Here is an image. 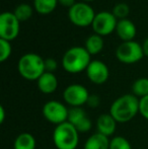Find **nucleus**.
I'll list each match as a JSON object with an SVG mask.
<instances>
[{"instance_id":"obj_1","label":"nucleus","mask_w":148,"mask_h":149,"mask_svg":"<svg viewBox=\"0 0 148 149\" xmlns=\"http://www.w3.org/2000/svg\"><path fill=\"white\" fill-rule=\"evenodd\" d=\"M109 113L117 123L130 122L139 113V98L133 93L119 96L113 102Z\"/></svg>"},{"instance_id":"obj_2","label":"nucleus","mask_w":148,"mask_h":149,"mask_svg":"<svg viewBox=\"0 0 148 149\" xmlns=\"http://www.w3.org/2000/svg\"><path fill=\"white\" fill-rule=\"evenodd\" d=\"M90 62V54L87 52V50L76 46L65 52L62 58V67L68 73L76 74L84 70L86 71Z\"/></svg>"},{"instance_id":"obj_3","label":"nucleus","mask_w":148,"mask_h":149,"mask_svg":"<svg viewBox=\"0 0 148 149\" xmlns=\"http://www.w3.org/2000/svg\"><path fill=\"white\" fill-rule=\"evenodd\" d=\"M18 72L26 80H38L45 70V60L40 55L28 53L22 56L17 64Z\"/></svg>"},{"instance_id":"obj_4","label":"nucleus","mask_w":148,"mask_h":149,"mask_svg":"<svg viewBox=\"0 0 148 149\" xmlns=\"http://www.w3.org/2000/svg\"><path fill=\"white\" fill-rule=\"evenodd\" d=\"M53 143L57 149H76L79 132L69 122L57 125L53 131Z\"/></svg>"},{"instance_id":"obj_5","label":"nucleus","mask_w":148,"mask_h":149,"mask_svg":"<svg viewBox=\"0 0 148 149\" xmlns=\"http://www.w3.org/2000/svg\"><path fill=\"white\" fill-rule=\"evenodd\" d=\"M70 22L77 26H88L92 24L95 17L94 10L90 5L85 2H76L73 6L69 8L68 11Z\"/></svg>"},{"instance_id":"obj_6","label":"nucleus","mask_w":148,"mask_h":149,"mask_svg":"<svg viewBox=\"0 0 148 149\" xmlns=\"http://www.w3.org/2000/svg\"><path fill=\"white\" fill-rule=\"evenodd\" d=\"M116 56L124 64H134L143 58L144 52L140 44L135 41L123 42L116 51Z\"/></svg>"},{"instance_id":"obj_7","label":"nucleus","mask_w":148,"mask_h":149,"mask_svg":"<svg viewBox=\"0 0 148 149\" xmlns=\"http://www.w3.org/2000/svg\"><path fill=\"white\" fill-rule=\"evenodd\" d=\"M43 116L48 122L54 125H60L68 120L69 109L57 100H49L43 107Z\"/></svg>"},{"instance_id":"obj_8","label":"nucleus","mask_w":148,"mask_h":149,"mask_svg":"<svg viewBox=\"0 0 148 149\" xmlns=\"http://www.w3.org/2000/svg\"><path fill=\"white\" fill-rule=\"evenodd\" d=\"M89 95L86 87L78 83L68 85L63 91L64 102L71 108H81L83 104H87Z\"/></svg>"},{"instance_id":"obj_9","label":"nucleus","mask_w":148,"mask_h":149,"mask_svg":"<svg viewBox=\"0 0 148 149\" xmlns=\"http://www.w3.org/2000/svg\"><path fill=\"white\" fill-rule=\"evenodd\" d=\"M19 22L13 12H3L0 15V38L8 42L16 39L19 33Z\"/></svg>"},{"instance_id":"obj_10","label":"nucleus","mask_w":148,"mask_h":149,"mask_svg":"<svg viewBox=\"0 0 148 149\" xmlns=\"http://www.w3.org/2000/svg\"><path fill=\"white\" fill-rule=\"evenodd\" d=\"M117 17L113 14V12L101 11L95 14V17L92 22V29L97 35L108 36L116 31L117 28Z\"/></svg>"},{"instance_id":"obj_11","label":"nucleus","mask_w":148,"mask_h":149,"mask_svg":"<svg viewBox=\"0 0 148 149\" xmlns=\"http://www.w3.org/2000/svg\"><path fill=\"white\" fill-rule=\"evenodd\" d=\"M87 78L92 83L97 85L107 82L110 76V71L108 66L99 60H93L90 62L86 69Z\"/></svg>"},{"instance_id":"obj_12","label":"nucleus","mask_w":148,"mask_h":149,"mask_svg":"<svg viewBox=\"0 0 148 149\" xmlns=\"http://www.w3.org/2000/svg\"><path fill=\"white\" fill-rule=\"evenodd\" d=\"M67 122L72 124L79 133H86L92 127L90 119L82 108H70Z\"/></svg>"},{"instance_id":"obj_13","label":"nucleus","mask_w":148,"mask_h":149,"mask_svg":"<svg viewBox=\"0 0 148 149\" xmlns=\"http://www.w3.org/2000/svg\"><path fill=\"white\" fill-rule=\"evenodd\" d=\"M38 88L42 93L51 94L56 91L58 87V79L54 73L45 72L37 80Z\"/></svg>"},{"instance_id":"obj_14","label":"nucleus","mask_w":148,"mask_h":149,"mask_svg":"<svg viewBox=\"0 0 148 149\" xmlns=\"http://www.w3.org/2000/svg\"><path fill=\"white\" fill-rule=\"evenodd\" d=\"M97 132L103 135L110 137L115 133L117 128V121L111 116L110 113L108 114H101L97 120Z\"/></svg>"},{"instance_id":"obj_15","label":"nucleus","mask_w":148,"mask_h":149,"mask_svg":"<svg viewBox=\"0 0 148 149\" xmlns=\"http://www.w3.org/2000/svg\"><path fill=\"white\" fill-rule=\"evenodd\" d=\"M116 31L117 35L123 42L133 41L137 33L135 24L130 19H127V18L119 20L117 24Z\"/></svg>"},{"instance_id":"obj_16","label":"nucleus","mask_w":148,"mask_h":149,"mask_svg":"<svg viewBox=\"0 0 148 149\" xmlns=\"http://www.w3.org/2000/svg\"><path fill=\"white\" fill-rule=\"evenodd\" d=\"M83 149H110V139L107 136L97 132L87 138Z\"/></svg>"},{"instance_id":"obj_17","label":"nucleus","mask_w":148,"mask_h":149,"mask_svg":"<svg viewBox=\"0 0 148 149\" xmlns=\"http://www.w3.org/2000/svg\"><path fill=\"white\" fill-rule=\"evenodd\" d=\"M36 138L28 132L19 134L13 142V149H36Z\"/></svg>"},{"instance_id":"obj_18","label":"nucleus","mask_w":148,"mask_h":149,"mask_svg":"<svg viewBox=\"0 0 148 149\" xmlns=\"http://www.w3.org/2000/svg\"><path fill=\"white\" fill-rule=\"evenodd\" d=\"M104 44L105 43H104L101 36L94 33V35L89 36L86 41H85V49L87 50V52L90 55H95V54H99L103 50Z\"/></svg>"},{"instance_id":"obj_19","label":"nucleus","mask_w":148,"mask_h":149,"mask_svg":"<svg viewBox=\"0 0 148 149\" xmlns=\"http://www.w3.org/2000/svg\"><path fill=\"white\" fill-rule=\"evenodd\" d=\"M58 0H34L35 9L40 14H49L56 8Z\"/></svg>"},{"instance_id":"obj_20","label":"nucleus","mask_w":148,"mask_h":149,"mask_svg":"<svg viewBox=\"0 0 148 149\" xmlns=\"http://www.w3.org/2000/svg\"><path fill=\"white\" fill-rule=\"evenodd\" d=\"M132 91L135 96L140 100L148 95V78L146 77H141L134 81L132 85Z\"/></svg>"},{"instance_id":"obj_21","label":"nucleus","mask_w":148,"mask_h":149,"mask_svg":"<svg viewBox=\"0 0 148 149\" xmlns=\"http://www.w3.org/2000/svg\"><path fill=\"white\" fill-rule=\"evenodd\" d=\"M13 13L19 22H26L33 15V7L28 3H22L17 5L14 9Z\"/></svg>"},{"instance_id":"obj_22","label":"nucleus","mask_w":148,"mask_h":149,"mask_svg":"<svg viewBox=\"0 0 148 149\" xmlns=\"http://www.w3.org/2000/svg\"><path fill=\"white\" fill-rule=\"evenodd\" d=\"M110 149H132V146L125 137L116 136L110 140Z\"/></svg>"},{"instance_id":"obj_23","label":"nucleus","mask_w":148,"mask_h":149,"mask_svg":"<svg viewBox=\"0 0 148 149\" xmlns=\"http://www.w3.org/2000/svg\"><path fill=\"white\" fill-rule=\"evenodd\" d=\"M129 13H130V8L128 4L123 3V2L117 3L113 8V14L119 19H125Z\"/></svg>"},{"instance_id":"obj_24","label":"nucleus","mask_w":148,"mask_h":149,"mask_svg":"<svg viewBox=\"0 0 148 149\" xmlns=\"http://www.w3.org/2000/svg\"><path fill=\"white\" fill-rule=\"evenodd\" d=\"M11 45L10 42L0 39V62H4L11 55Z\"/></svg>"},{"instance_id":"obj_25","label":"nucleus","mask_w":148,"mask_h":149,"mask_svg":"<svg viewBox=\"0 0 148 149\" xmlns=\"http://www.w3.org/2000/svg\"><path fill=\"white\" fill-rule=\"evenodd\" d=\"M139 114L148 121V95L139 100Z\"/></svg>"},{"instance_id":"obj_26","label":"nucleus","mask_w":148,"mask_h":149,"mask_svg":"<svg viewBox=\"0 0 148 149\" xmlns=\"http://www.w3.org/2000/svg\"><path fill=\"white\" fill-rule=\"evenodd\" d=\"M58 67V63L57 61L53 58H48L45 60V70L46 72H51L54 73V71L57 69Z\"/></svg>"},{"instance_id":"obj_27","label":"nucleus","mask_w":148,"mask_h":149,"mask_svg":"<svg viewBox=\"0 0 148 149\" xmlns=\"http://www.w3.org/2000/svg\"><path fill=\"white\" fill-rule=\"evenodd\" d=\"M87 104L90 108H97L99 104V97L95 94H90L88 100H87Z\"/></svg>"},{"instance_id":"obj_28","label":"nucleus","mask_w":148,"mask_h":149,"mask_svg":"<svg viewBox=\"0 0 148 149\" xmlns=\"http://www.w3.org/2000/svg\"><path fill=\"white\" fill-rule=\"evenodd\" d=\"M58 2H59L61 5L63 6H66V7H71V6H73L76 2H75V0H58Z\"/></svg>"},{"instance_id":"obj_29","label":"nucleus","mask_w":148,"mask_h":149,"mask_svg":"<svg viewBox=\"0 0 148 149\" xmlns=\"http://www.w3.org/2000/svg\"><path fill=\"white\" fill-rule=\"evenodd\" d=\"M5 117H6V113H5V110H4V107L0 106V123L1 124L4 123Z\"/></svg>"},{"instance_id":"obj_30","label":"nucleus","mask_w":148,"mask_h":149,"mask_svg":"<svg viewBox=\"0 0 148 149\" xmlns=\"http://www.w3.org/2000/svg\"><path fill=\"white\" fill-rule=\"evenodd\" d=\"M142 48H143V52H144V56H147L148 57V38L144 41Z\"/></svg>"},{"instance_id":"obj_31","label":"nucleus","mask_w":148,"mask_h":149,"mask_svg":"<svg viewBox=\"0 0 148 149\" xmlns=\"http://www.w3.org/2000/svg\"><path fill=\"white\" fill-rule=\"evenodd\" d=\"M83 1H85V2H90V1H94V0H83Z\"/></svg>"}]
</instances>
